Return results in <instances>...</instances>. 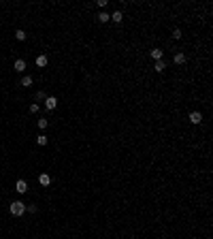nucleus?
Segmentation results:
<instances>
[{
    "instance_id": "f257e3e1",
    "label": "nucleus",
    "mask_w": 213,
    "mask_h": 239,
    "mask_svg": "<svg viewBox=\"0 0 213 239\" xmlns=\"http://www.w3.org/2000/svg\"><path fill=\"white\" fill-rule=\"evenodd\" d=\"M9 211H11V216L19 218V216L26 214V203H21V201H13V203L9 205Z\"/></svg>"
},
{
    "instance_id": "f03ea898",
    "label": "nucleus",
    "mask_w": 213,
    "mask_h": 239,
    "mask_svg": "<svg viewBox=\"0 0 213 239\" xmlns=\"http://www.w3.org/2000/svg\"><path fill=\"white\" fill-rule=\"evenodd\" d=\"M15 190L19 192V194H26V192H28V182H26V179H17Z\"/></svg>"
},
{
    "instance_id": "7ed1b4c3",
    "label": "nucleus",
    "mask_w": 213,
    "mask_h": 239,
    "mask_svg": "<svg viewBox=\"0 0 213 239\" xmlns=\"http://www.w3.org/2000/svg\"><path fill=\"white\" fill-rule=\"evenodd\" d=\"M45 107H47V109H55V107H58V98H55V96H47V98H45Z\"/></svg>"
},
{
    "instance_id": "20e7f679",
    "label": "nucleus",
    "mask_w": 213,
    "mask_h": 239,
    "mask_svg": "<svg viewBox=\"0 0 213 239\" xmlns=\"http://www.w3.org/2000/svg\"><path fill=\"white\" fill-rule=\"evenodd\" d=\"M190 122H192V124H200V122H203V113H200V111H192V113H190Z\"/></svg>"
},
{
    "instance_id": "39448f33",
    "label": "nucleus",
    "mask_w": 213,
    "mask_h": 239,
    "mask_svg": "<svg viewBox=\"0 0 213 239\" xmlns=\"http://www.w3.org/2000/svg\"><path fill=\"white\" fill-rule=\"evenodd\" d=\"M39 184H41V186H49V184H51V175L41 173V175H39Z\"/></svg>"
},
{
    "instance_id": "423d86ee",
    "label": "nucleus",
    "mask_w": 213,
    "mask_h": 239,
    "mask_svg": "<svg viewBox=\"0 0 213 239\" xmlns=\"http://www.w3.org/2000/svg\"><path fill=\"white\" fill-rule=\"evenodd\" d=\"M149 56H151V58H154V60H156V62H158V60H162V56H164V51H162V49H151V51H149Z\"/></svg>"
},
{
    "instance_id": "0eeeda50",
    "label": "nucleus",
    "mask_w": 213,
    "mask_h": 239,
    "mask_svg": "<svg viewBox=\"0 0 213 239\" xmlns=\"http://www.w3.org/2000/svg\"><path fill=\"white\" fill-rule=\"evenodd\" d=\"M15 71H17V73H24V71H26V60H21V58L15 60Z\"/></svg>"
},
{
    "instance_id": "6e6552de",
    "label": "nucleus",
    "mask_w": 213,
    "mask_h": 239,
    "mask_svg": "<svg viewBox=\"0 0 213 239\" xmlns=\"http://www.w3.org/2000/svg\"><path fill=\"white\" fill-rule=\"evenodd\" d=\"M109 19H111V15H109V13H105V11H100V13H98V21H100V24H107Z\"/></svg>"
},
{
    "instance_id": "1a4fd4ad",
    "label": "nucleus",
    "mask_w": 213,
    "mask_h": 239,
    "mask_svg": "<svg viewBox=\"0 0 213 239\" xmlns=\"http://www.w3.org/2000/svg\"><path fill=\"white\" fill-rule=\"evenodd\" d=\"M111 19H113V21H115V24H120V21H122V19H124V13H122V11H115V13H113V15H111Z\"/></svg>"
},
{
    "instance_id": "9d476101",
    "label": "nucleus",
    "mask_w": 213,
    "mask_h": 239,
    "mask_svg": "<svg viewBox=\"0 0 213 239\" xmlns=\"http://www.w3.org/2000/svg\"><path fill=\"white\" fill-rule=\"evenodd\" d=\"M173 62H175V64H183V62H185V56H183V53L179 51V53H175V58H173Z\"/></svg>"
},
{
    "instance_id": "9b49d317",
    "label": "nucleus",
    "mask_w": 213,
    "mask_h": 239,
    "mask_svg": "<svg viewBox=\"0 0 213 239\" xmlns=\"http://www.w3.org/2000/svg\"><path fill=\"white\" fill-rule=\"evenodd\" d=\"M36 66H47V56H45V53H41V56H39V58H36Z\"/></svg>"
},
{
    "instance_id": "f8f14e48",
    "label": "nucleus",
    "mask_w": 213,
    "mask_h": 239,
    "mask_svg": "<svg viewBox=\"0 0 213 239\" xmlns=\"http://www.w3.org/2000/svg\"><path fill=\"white\" fill-rule=\"evenodd\" d=\"M164 68H166V64H164V62H162V60H158V62H156V64H154V71H158V73H162V71H164Z\"/></svg>"
},
{
    "instance_id": "ddd939ff",
    "label": "nucleus",
    "mask_w": 213,
    "mask_h": 239,
    "mask_svg": "<svg viewBox=\"0 0 213 239\" xmlns=\"http://www.w3.org/2000/svg\"><path fill=\"white\" fill-rule=\"evenodd\" d=\"M21 86H24V88H30V86H32V77H28V75H26V77L21 79Z\"/></svg>"
},
{
    "instance_id": "4468645a",
    "label": "nucleus",
    "mask_w": 213,
    "mask_h": 239,
    "mask_svg": "<svg viewBox=\"0 0 213 239\" xmlns=\"http://www.w3.org/2000/svg\"><path fill=\"white\" fill-rule=\"evenodd\" d=\"M15 39H17V41H26V32H24V30H17V32H15Z\"/></svg>"
},
{
    "instance_id": "2eb2a0df",
    "label": "nucleus",
    "mask_w": 213,
    "mask_h": 239,
    "mask_svg": "<svg viewBox=\"0 0 213 239\" xmlns=\"http://www.w3.org/2000/svg\"><path fill=\"white\" fill-rule=\"evenodd\" d=\"M36 143L41 145V147L43 145H47V137H45V135H39V137H36Z\"/></svg>"
},
{
    "instance_id": "dca6fc26",
    "label": "nucleus",
    "mask_w": 213,
    "mask_h": 239,
    "mask_svg": "<svg viewBox=\"0 0 213 239\" xmlns=\"http://www.w3.org/2000/svg\"><path fill=\"white\" fill-rule=\"evenodd\" d=\"M39 109H41L39 102H32V105H30V113H39Z\"/></svg>"
},
{
    "instance_id": "f3484780",
    "label": "nucleus",
    "mask_w": 213,
    "mask_h": 239,
    "mask_svg": "<svg viewBox=\"0 0 213 239\" xmlns=\"http://www.w3.org/2000/svg\"><path fill=\"white\" fill-rule=\"evenodd\" d=\"M26 211H30V214H36V211H39V207H36V205H26Z\"/></svg>"
},
{
    "instance_id": "a211bd4d",
    "label": "nucleus",
    "mask_w": 213,
    "mask_h": 239,
    "mask_svg": "<svg viewBox=\"0 0 213 239\" xmlns=\"http://www.w3.org/2000/svg\"><path fill=\"white\" fill-rule=\"evenodd\" d=\"M173 39H177V41L181 39V30H179V28H175V30H173Z\"/></svg>"
},
{
    "instance_id": "6ab92c4d",
    "label": "nucleus",
    "mask_w": 213,
    "mask_h": 239,
    "mask_svg": "<svg viewBox=\"0 0 213 239\" xmlns=\"http://www.w3.org/2000/svg\"><path fill=\"white\" fill-rule=\"evenodd\" d=\"M39 128H47V118H43V120H39Z\"/></svg>"
},
{
    "instance_id": "aec40b11",
    "label": "nucleus",
    "mask_w": 213,
    "mask_h": 239,
    "mask_svg": "<svg viewBox=\"0 0 213 239\" xmlns=\"http://www.w3.org/2000/svg\"><path fill=\"white\" fill-rule=\"evenodd\" d=\"M47 96H45V92H36V100H45Z\"/></svg>"
}]
</instances>
